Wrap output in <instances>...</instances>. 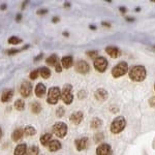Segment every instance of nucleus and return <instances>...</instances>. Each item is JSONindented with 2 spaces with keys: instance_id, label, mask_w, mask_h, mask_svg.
Here are the masks:
<instances>
[{
  "instance_id": "33",
  "label": "nucleus",
  "mask_w": 155,
  "mask_h": 155,
  "mask_svg": "<svg viewBox=\"0 0 155 155\" xmlns=\"http://www.w3.org/2000/svg\"><path fill=\"white\" fill-rule=\"evenodd\" d=\"M94 140H95L96 143L102 141V140H104V134H102V132H97L95 134V137H94Z\"/></svg>"
},
{
  "instance_id": "18",
  "label": "nucleus",
  "mask_w": 155,
  "mask_h": 155,
  "mask_svg": "<svg viewBox=\"0 0 155 155\" xmlns=\"http://www.w3.org/2000/svg\"><path fill=\"white\" fill-rule=\"evenodd\" d=\"M61 147H62V145L58 141V140H52V141L50 142V144H49V150L51 152L58 151V150L61 149Z\"/></svg>"
},
{
  "instance_id": "49",
  "label": "nucleus",
  "mask_w": 155,
  "mask_h": 155,
  "mask_svg": "<svg viewBox=\"0 0 155 155\" xmlns=\"http://www.w3.org/2000/svg\"><path fill=\"white\" fill-rule=\"evenodd\" d=\"M154 91H155V84H154Z\"/></svg>"
},
{
  "instance_id": "36",
  "label": "nucleus",
  "mask_w": 155,
  "mask_h": 155,
  "mask_svg": "<svg viewBox=\"0 0 155 155\" xmlns=\"http://www.w3.org/2000/svg\"><path fill=\"white\" fill-rule=\"evenodd\" d=\"M20 51H22V50H9V51H7V54H8V55H14V54L19 53Z\"/></svg>"
},
{
  "instance_id": "40",
  "label": "nucleus",
  "mask_w": 155,
  "mask_h": 155,
  "mask_svg": "<svg viewBox=\"0 0 155 155\" xmlns=\"http://www.w3.org/2000/svg\"><path fill=\"white\" fill-rule=\"evenodd\" d=\"M52 22H53V23H57V22H59V18L58 17H54V18L52 19Z\"/></svg>"
},
{
  "instance_id": "37",
  "label": "nucleus",
  "mask_w": 155,
  "mask_h": 155,
  "mask_svg": "<svg viewBox=\"0 0 155 155\" xmlns=\"http://www.w3.org/2000/svg\"><path fill=\"white\" fill-rule=\"evenodd\" d=\"M149 104H150V106H151V107H155V97H152V98L150 99V101H149Z\"/></svg>"
},
{
  "instance_id": "17",
  "label": "nucleus",
  "mask_w": 155,
  "mask_h": 155,
  "mask_svg": "<svg viewBox=\"0 0 155 155\" xmlns=\"http://www.w3.org/2000/svg\"><path fill=\"white\" fill-rule=\"evenodd\" d=\"M47 92V89H46V86H45L42 83H38L36 85L35 87V95L38 97V98H41L46 94Z\"/></svg>"
},
{
  "instance_id": "4",
  "label": "nucleus",
  "mask_w": 155,
  "mask_h": 155,
  "mask_svg": "<svg viewBox=\"0 0 155 155\" xmlns=\"http://www.w3.org/2000/svg\"><path fill=\"white\" fill-rule=\"evenodd\" d=\"M61 98L65 104H71L74 101V94H72V86L69 84L64 85L61 91Z\"/></svg>"
},
{
  "instance_id": "23",
  "label": "nucleus",
  "mask_w": 155,
  "mask_h": 155,
  "mask_svg": "<svg viewBox=\"0 0 155 155\" xmlns=\"http://www.w3.org/2000/svg\"><path fill=\"white\" fill-rule=\"evenodd\" d=\"M38 71L41 78H44V79H49L51 77V71H50V68H48V67H41V68H39Z\"/></svg>"
},
{
  "instance_id": "20",
  "label": "nucleus",
  "mask_w": 155,
  "mask_h": 155,
  "mask_svg": "<svg viewBox=\"0 0 155 155\" xmlns=\"http://www.w3.org/2000/svg\"><path fill=\"white\" fill-rule=\"evenodd\" d=\"M27 146L26 144H19L15 149V155H26Z\"/></svg>"
},
{
  "instance_id": "2",
  "label": "nucleus",
  "mask_w": 155,
  "mask_h": 155,
  "mask_svg": "<svg viewBox=\"0 0 155 155\" xmlns=\"http://www.w3.org/2000/svg\"><path fill=\"white\" fill-rule=\"evenodd\" d=\"M125 127H126V119L123 116H118L112 121L110 129H111L112 134H118L121 131H123Z\"/></svg>"
},
{
  "instance_id": "45",
  "label": "nucleus",
  "mask_w": 155,
  "mask_h": 155,
  "mask_svg": "<svg viewBox=\"0 0 155 155\" xmlns=\"http://www.w3.org/2000/svg\"><path fill=\"white\" fill-rule=\"evenodd\" d=\"M126 21H129V22H134V18H126Z\"/></svg>"
},
{
  "instance_id": "30",
  "label": "nucleus",
  "mask_w": 155,
  "mask_h": 155,
  "mask_svg": "<svg viewBox=\"0 0 155 155\" xmlns=\"http://www.w3.org/2000/svg\"><path fill=\"white\" fill-rule=\"evenodd\" d=\"M64 113H65V110H64L63 107H59L58 109H57V111H56V115H57V117H59V118L63 116Z\"/></svg>"
},
{
  "instance_id": "3",
  "label": "nucleus",
  "mask_w": 155,
  "mask_h": 155,
  "mask_svg": "<svg viewBox=\"0 0 155 155\" xmlns=\"http://www.w3.org/2000/svg\"><path fill=\"white\" fill-rule=\"evenodd\" d=\"M127 72H128V64L126 62L122 61L119 62L116 66L113 67V69H112V76H113V78L118 79V78L123 77Z\"/></svg>"
},
{
  "instance_id": "28",
  "label": "nucleus",
  "mask_w": 155,
  "mask_h": 155,
  "mask_svg": "<svg viewBox=\"0 0 155 155\" xmlns=\"http://www.w3.org/2000/svg\"><path fill=\"white\" fill-rule=\"evenodd\" d=\"M38 153H39L38 148H37L36 146H32L27 150L26 155H38Z\"/></svg>"
},
{
  "instance_id": "24",
  "label": "nucleus",
  "mask_w": 155,
  "mask_h": 155,
  "mask_svg": "<svg viewBox=\"0 0 155 155\" xmlns=\"http://www.w3.org/2000/svg\"><path fill=\"white\" fill-rule=\"evenodd\" d=\"M41 104H39V102H37V101H34V102H32V104H31V111H32V113L33 114H38V113H41Z\"/></svg>"
},
{
  "instance_id": "16",
  "label": "nucleus",
  "mask_w": 155,
  "mask_h": 155,
  "mask_svg": "<svg viewBox=\"0 0 155 155\" xmlns=\"http://www.w3.org/2000/svg\"><path fill=\"white\" fill-rule=\"evenodd\" d=\"M14 96V90L12 89H6L4 90V92L1 95V101L2 102H8Z\"/></svg>"
},
{
  "instance_id": "43",
  "label": "nucleus",
  "mask_w": 155,
  "mask_h": 155,
  "mask_svg": "<svg viewBox=\"0 0 155 155\" xmlns=\"http://www.w3.org/2000/svg\"><path fill=\"white\" fill-rule=\"evenodd\" d=\"M41 57H42V54H41V55H39V56H37V57H36V58H35V59H34V61H35V62H36V61H37V60H39V59H41Z\"/></svg>"
},
{
  "instance_id": "29",
  "label": "nucleus",
  "mask_w": 155,
  "mask_h": 155,
  "mask_svg": "<svg viewBox=\"0 0 155 155\" xmlns=\"http://www.w3.org/2000/svg\"><path fill=\"white\" fill-rule=\"evenodd\" d=\"M22 41H23L22 38H20L18 36H12L8 38V44H11V45H20Z\"/></svg>"
},
{
  "instance_id": "14",
  "label": "nucleus",
  "mask_w": 155,
  "mask_h": 155,
  "mask_svg": "<svg viewBox=\"0 0 155 155\" xmlns=\"http://www.w3.org/2000/svg\"><path fill=\"white\" fill-rule=\"evenodd\" d=\"M106 52L110 57H112V58H118V57L120 56V54H121L120 49H118L117 47H113V46L107 47Z\"/></svg>"
},
{
  "instance_id": "7",
  "label": "nucleus",
  "mask_w": 155,
  "mask_h": 155,
  "mask_svg": "<svg viewBox=\"0 0 155 155\" xmlns=\"http://www.w3.org/2000/svg\"><path fill=\"white\" fill-rule=\"evenodd\" d=\"M93 65H94V68L98 72H104L107 71V66H109V62H107V60L104 58V57L98 56L96 59H94Z\"/></svg>"
},
{
  "instance_id": "13",
  "label": "nucleus",
  "mask_w": 155,
  "mask_h": 155,
  "mask_svg": "<svg viewBox=\"0 0 155 155\" xmlns=\"http://www.w3.org/2000/svg\"><path fill=\"white\" fill-rule=\"evenodd\" d=\"M94 96H95V98L97 99V101H107L109 94H107V91L106 89L99 88V89H97L95 92H94Z\"/></svg>"
},
{
  "instance_id": "31",
  "label": "nucleus",
  "mask_w": 155,
  "mask_h": 155,
  "mask_svg": "<svg viewBox=\"0 0 155 155\" xmlns=\"http://www.w3.org/2000/svg\"><path fill=\"white\" fill-rule=\"evenodd\" d=\"M88 56L90 57V58H94V59H96L97 57H98V52L97 51H88L86 53Z\"/></svg>"
},
{
  "instance_id": "46",
  "label": "nucleus",
  "mask_w": 155,
  "mask_h": 155,
  "mask_svg": "<svg viewBox=\"0 0 155 155\" xmlns=\"http://www.w3.org/2000/svg\"><path fill=\"white\" fill-rule=\"evenodd\" d=\"M64 6H65V7H69V6H71V4H69V2H65V3H64Z\"/></svg>"
},
{
  "instance_id": "6",
  "label": "nucleus",
  "mask_w": 155,
  "mask_h": 155,
  "mask_svg": "<svg viewBox=\"0 0 155 155\" xmlns=\"http://www.w3.org/2000/svg\"><path fill=\"white\" fill-rule=\"evenodd\" d=\"M67 125L64 122H57L52 127V131L58 137H64L67 134Z\"/></svg>"
},
{
  "instance_id": "22",
  "label": "nucleus",
  "mask_w": 155,
  "mask_h": 155,
  "mask_svg": "<svg viewBox=\"0 0 155 155\" xmlns=\"http://www.w3.org/2000/svg\"><path fill=\"white\" fill-rule=\"evenodd\" d=\"M46 63L51 66H56V64L58 63V57H57V55L53 54L50 57H48L46 60Z\"/></svg>"
},
{
  "instance_id": "26",
  "label": "nucleus",
  "mask_w": 155,
  "mask_h": 155,
  "mask_svg": "<svg viewBox=\"0 0 155 155\" xmlns=\"http://www.w3.org/2000/svg\"><path fill=\"white\" fill-rule=\"evenodd\" d=\"M24 134H26L27 137H32V136H34V134H36V129L34 128L33 126L28 125V126H26L24 128Z\"/></svg>"
},
{
  "instance_id": "10",
  "label": "nucleus",
  "mask_w": 155,
  "mask_h": 155,
  "mask_svg": "<svg viewBox=\"0 0 155 155\" xmlns=\"http://www.w3.org/2000/svg\"><path fill=\"white\" fill-rule=\"evenodd\" d=\"M32 86L31 83L28 81H23L21 84V88H20V92H21L22 96L23 97H28L31 94Z\"/></svg>"
},
{
  "instance_id": "35",
  "label": "nucleus",
  "mask_w": 155,
  "mask_h": 155,
  "mask_svg": "<svg viewBox=\"0 0 155 155\" xmlns=\"http://www.w3.org/2000/svg\"><path fill=\"white\" fill-rule=\"evenodd\" d=\"M55 69H56V71H57V72H61V71H62V65L59 63V62L56 64V66H55Z\"/></svg>"
},
{
  "instance_id": "15",
  "label": "nucleus",
  "mask_w": 155,
  "mask_h": 155,
  "mask_svg": "<svg viewBox=\"0 0 155 155\" xmlns=\"http://www.w3.org/2000/svg\"><path fill=\"white\" fill-rule=\"evenodd\" d=\"M74 64V59H72L71 56H64L63 58L61 59V65L62 68H71Z\"/></svg>"
},
{
  "instance_id": "25",
  "label": "nucleus",
  "mask_w": 155,
  "mask_h": 155,
  "mask_svg": "<svg viewBox=\"0 0 155 155\" xmlns=\"http://www.w3.org/2000/svg\"><path fill=\"white\" fill-rule=\"evenodd\" d=\"M101 125H102V120L99 118H94L91 121V124H90L92 129H98L99 127H101Z\"/></svg>"
},
{
  "instance_id": "5",
  "label": "nucleus",
  "mask_w": 155,
  "mask_h": 155,
  "mask_svg": "<svg viewBox=\"0 0 155 155\" xmlns=\"http://www.w3.org/2000/svg\"><path fill=\"white\" fill-rule=\"evenodd\" d=\"M61 97V90L59 87H52L48 92V99L47 101L50 104H56Z\"/></svg>"
},
{
  "instance_id": "50",
  "label": "nucleus",
  "mask_w": 155,
  "mask_h": 155,
  "mask_svg": "<svg viewBox=\"0 0 155 155\" xmlns=\"http://www.w3.org/2000/svg\"><path fill=\"white\" fill-rule=\"evenodd\" d=\"M154 48H155V46H154Z\"/></svg>"
},
{
  "instance_id": "8",
  "label": "nucleus",
  "mask_w": 155,
  "mask_h": 155,
  "mask_svg": "<svg viewBox=\"0 0 155 155\" xmlns=\"http://www.w3.org/2000/svg\"><path fill=\"white\" fill-rule=\"evenodd\" d=\"M74 69L77 72L82 74H88L90 71V66L85 60H79L76 64H74Z\"/></svg>"
},
{
  "instance_id": "44",
  "label": "nucleus",
  "mask_w": 155,
  "mask_h": 155,
  "mask_svg": "<svg viewBox=\"0 0 155 155\" xmlns=\"http://www.w3.org/2000/svg\"><path fill=\"white\" fill-rule=\"evenodd\" d=\"M120 12H126V8H124V7H120Z\"/></svg>"
},
{
  "instance_id": "32",
  "label": "nucleus",
  "mask_w": 155,
  "mask_h": 155,
  "mask_svg": "<svg viewBox=\"0 0 155 155\" xmlns=\"http://www.w3.org/2000/svg\"><path fill=\"white\" fill-rule=\"evenodd\" d=\"M38 74H39V71H38V69H36V71H31L30 72V80H36L37 79V77H38Z\"/></svg>"
},
{
  "instance_id": "34",
  "label": "nucleus",
  "mask_w": 155,
  "mask_h": 155,
  "mask_svg": "<svg viewBox=\"0 0 155 155\" xmlns=\"http://www.w3.org/2000/svg\"><path fill=\"white\" fill-rule=\"evenodd\" d=\"M86 96H87V92L85 91V90H80L79 93H78V97H79V99H84Z\"/></svg>"
},
{
  "instance_id": "27",
  "label": "nucleus",
  "mask_w": 155,
  "mask_h": 155,
  "mask_svg": "<svg viewBox=\"0 0 155 155\" xmlns=\"http://www.w3.org/2000/svg\"><path fill=\"white\" fill-rule=\"evenodd\" d=\"M25 107V101L23 99H18V101H15V109L18 110V111H23Z\"/></svg>"
},
{
  "instance_id": "21",
  "label": "nucleus",
  "mask_w": 155,
  "mask_h": 155,
  "mask_svg": "<svg viewBox=\"0 0 155 155\" xmlns=\"http://www.w3.org/2000/svg\"><path fill=\"white\" fill-rule=\"evenodd\" d=\"M52 141V134H45L41 137V143L42 146H49L50 142Z\"/></svg>"
},
{
  "instance_id": "1",
  "label": "nucleus",
  "mask_w": 155,
  "mask_h": 155,
  "mask_svg": "<svg viewBox=\"0 0 155 155\" xmlns=\"http://www.w3.org/2000/svg\"><path fill=\"white\" fill-rule=\"evenodd\" d=\"M129 79L134 82H143L147 77L146 67L143 65H136L132 66L128 71Z\"/></svg>"
},
{
  "instance_id": "9",
  "label": "nucleus",
  "mask_w": 155,
  "mask_h": 155,
  "mask_svg": "<svg viewBox=\"0 0 155 155\" xmlns=\"http://www.w3.org/2000/svg\"><path fill=\"white\" fill-rule=\"evenodd\" d=\"M96 154L97 155H113V150H112L111 145L104 143L101 144L96 148Z\"/></svg>"
},
{
  "instance_id": "48",
  "label": "nucleus",
  "mask_w": 155,
  "mask_h": 155,
  "mask_svg": "<svg viewBox=\"0 0 155 155\" xmlns=\"http://www.w3.org/2000/svg\"><path fill=\"white\" fill-rule=\"evenodd\" d=\"M90 28H91V29H96V27L95 26H90Z\"/></svg>"
},
{
  "instance_id": "41",
  "label": "nucleus",
  "mask_w": 155,
  "mask_h": 155,
  "mask_svg": "<svg viewBox=\"0 0 155 155\" xmlns=\"http://www.w3.org/2000/svg\"><path fill=\"white\" fill-rule=\"evenodd\" d=\"M101 25H102V26H104V27H111V25H110L109 23H106V22H102Z\"/></svg>"
},
{
  "instance_id": "11",
  "label": "nucleus",
  "mask_w": 155,
  "mask_h": 155,
  "mask_svg": "<svg viewBox=\"0 0 155 155\" xmlns=\"http://www.w3.org/2000/svg\"><path fill=\"white\" fill-rule=\"evenodd\" d=\"M88 144H89V139L86 137H81V139H77L74 141V145H76V148L78 151H83L88 147Z\"/></svg>"
},
{
  "instance_id": "38",
  "label": "nucleus",
  "mask_w": 155,
  "mask_h": 155,
  "mask_svg": "<svg viewBox=\"0 0 155 155\" xmlns=\"http://www.w3.org/2000/svg\"><path fill=\"white\" fill-rule=\"evenodd\" d=\"M48 12V9H39V11H37V15H45Z\"/></svg>"
},
{
  "instance_id": "42",
  "label": "nucleus",
  "mask_w": 155,
  "mask_h": 155,
  "mask_svg": "<svg viewBox=\"0 0 155 155\" xmlns=\"http://www.w3.org/2000/svg\"><path fill=\"white\" fill-rule=\"evenodd\" d=\"M5 8H6V4H2V5L0 6V9H1V11H4Z\"/></svg>"
},
{
  "instance_id": "39",
  "label": "nucleus",
  "mask_w": 155,
  "mask_h": 155,
  "mask_svg": "<svg viewBox=\"0 0 155 155\" xmlns=\"http://www.w3.org/2000/svg\"><path fill=\"white\" fill-rule=\"evenodd\" d=\"M21 19H22V16H21V15H20V14L17 15V17H16V21H17V22H20V21H21Z\"/></svg>"
},
{
  "instance_id": "12",
  "label": "nucleus",
  "mask_w": 155,
  "mask_h": 155,
  "mask_svg": "<svg viewBox=\"0 0 155 155\" xmlns=\"http://www.w3.org/2000/svg\"><path fill=\"white\" fill-rule=\"evenodd\" d=\"M84 119V114L83 112L81 111H78V112H74V113H72L71 115V117H69V120L72 122L74 124H80L82 121H83Z\"/></svg>"
},
{
  "instance_id": "47",
  "label": "nucleus",
  "mask_w": 155,
  "mask_h": 155,
  "mask_svg": "<svg viewBox=\"0 0 155 155\" xmlns=\"http://www.w3.org/2000/svg\"><path fill=\"white\" fill-rule=\"evenodd\" d=\"M1 137H2V129H1V127H0V139H1Z\"/></svg>"
},
{
  "instance_id": "19",
  "label": "nucleus",
  "mask_w": 155,
  "mask_h": 155,
  "mask_svg": "<svg viewBox=\"0 0 155 155\" xmlns=\"http://www.w3.org/2000/svg\"><path fill=\"white\" fill-rule=\"evenodd\" d=\"M24 136V129L22 128H17L16 130L12 134V140L14 142H19L20 140Z\"/></svg>"
}]
</instances>
